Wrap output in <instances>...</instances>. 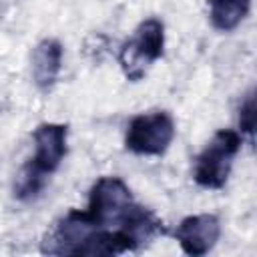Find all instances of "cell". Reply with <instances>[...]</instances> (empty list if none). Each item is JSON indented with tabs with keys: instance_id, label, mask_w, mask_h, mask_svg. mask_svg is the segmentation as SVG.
<instances>
[{
	"instance_id": "cell-1",
	"label": "cell",
	"mask_w": 257,
	"mask_h": 257,
	"mask_svg": "<svg viewBox=\"0 0 257 257\" xmlns=\"http://www.w3.org/2000/svg\"><path fill=\"white\" fill-rule=\"evenodd\" d=\"M165 52V24L159 18L143 20L133 36L122 42L118 50V64L131 82L145 78L149 68L163 58Z\"/></svg>"
},
{
	"instance_id": "cell-2",
	"label": "cell",
	"mask_w": 257,
	"mask_h": 257,
	"mask_svg": "<svg viewBox=\"0 0 257 257\" xmlns=\"http://www.w3.org/2000/svg\"><path fill=\"white\" fill-rule=\"evenodd\" d=\"M241 149V135L233 128H219L205 149L195 157L193 179L203 189H223L233 161Z\"/></svg>"
},
{
	"instance_id": "cell-3",
	"label": "cell",
	"mask_w": 257,
	"mask_h": 257,
	"mask_svg": "<svg viewBox=\"0 0 257 257\" xmlns=\"http://www.w3.org/2000/svg\"><path fill=\"white\" fill-rule=\"evenodd\" d=\"M137 205L120 177H100L90 187L88 207L84 211L102 229H112V225L114 229H122Z\"/></svg>"
},
{
	"instance_id": "cell-4",
	"label": "cell",
	"mask_w": 257,
	"mask_h": 257,
	"mask_svg": "<svg viewBox=\"0 0 257 257\" xmlns=\"http://www.w3.org/2000/svg\"><path fill=\"white\" fill-rule=\"evenodd\" d=\"M175 139V120L167 110L143 112L131 118L124 135V147L133 155L161 157Z\"/></svg>"
},
{
	"instance_id": "cell-5",
	"label": "cell",
	"mask_w": 257,
	"mask_h": 257,
	"mask_svg": "<svg viewBox=\"0 0 257 257\" xmlns=\"http://www.w3.org/2000/svg\"><path fill=\"white\" fill-rule=\"evenodd\" d=\"M102 229L98 227L86 211L70 209L64 217H60L54 227L44 235L40 251L48 255H82V249L90 235Z\"/></svg>"
},
{
	"instance_id": "cell-6",
	"label": "cell",
	"mask_w": 257,
	"mask_h": 257,
	"mask_svg": "<svg viewBox=\"0 0 257 257\" xmlns=\"http://www.w3.org/2000/svg\"><path fill=\"white\" fill-rule=\"evenodd\" d=\"M66 137H68V124L62 122L38 124L32 133L34 155L26 161V165L34 173L48 179L66 157Z\"/></svg>"
},
{
	"instance_id": "cell-7",
	"label": "cell",
	"mask_w": 257,
	"mask_h": 257,
	"mask_svg": "<svg viewBox=\"0 0 257 257\" xmlns=\"http://www.w3.org/2000/svg\"><path fill=\"white\" fill-rule=\"evenodd\" d=\"M219 235L221 221L213 213L189 215L175 229V239L179 241L181 249L191 257L207 255L219 241Z\"/></svg>"
},
{
	"instance_id": "cell-8",
	"label": "cell",
	"mask_w": 257,
	"mask_h": 257,
	"mask_svg": "<svg viewBox=\"0 0 257 257\" xmlns=\"http://www.w3.org/2000/svg\"><path fill=\"white\" fill-rule=\"evenodd\" d=\"M62 68V44L56 38H44L32 52V80L38 90L48 92Z\"/></svg>"
},
{
	"instance_id": "cell-9",
	"label": "cell",
	"mask_w": 257,
	"mask_h": 257,
	"mask_svg": "<svg viewBox=\"0 0 257 257\" xmlns=\"http://www.w3.org/2000/svg\"><path fill=\"white\" fill-rule=\"evenodd\" d=\"M251 0H209V20L215 30L231 32L249 14Z\"/></svg>"
},
{
	"instance_id": "cell-10",
	"label": "cell",
	"mask_w": 257,
	"mask_h": 257,
	"mask_svg": "<svg viewBox=\"0 0 257 257\" xmlns=\"http://www.w3.org/2000/svg\"><path fill=\"white\" fill-rule=\"evenodd\" d=\"M46 181H48L46 177L34 173L28 165H22V169L18 171L16 181H14V197L18 201H24V203L34 201L42 193V189L46 187Z\"/></svg>"
},
{
	"instance_id": "cell-11",
	"label": "cell",
	"mask_w": 257,
	"mask_h": 257,
	"mask_svg": "<svg viewBox=\"0 0 257 257\" xmlns=\"http://www.w3.org/2000/svg\"><path fill=\"white\" fill-rule=\"evenodd\" d=\"M257 106H255V90H251L241 106H239V128H241V135H249V139H253V133H255V118H257Z\"/></svg>"
}]
</instances>
